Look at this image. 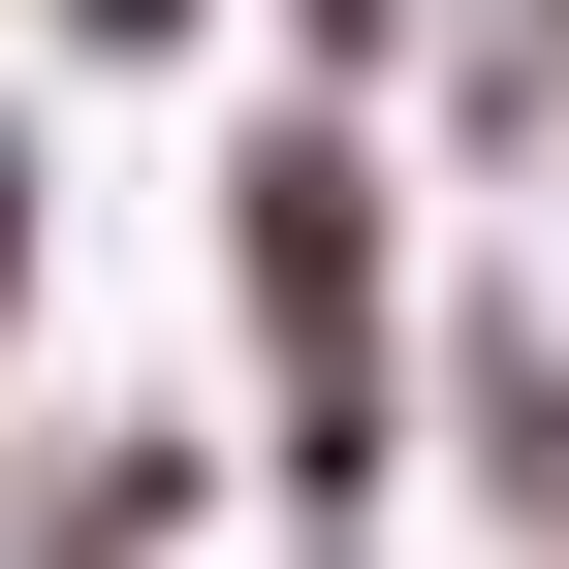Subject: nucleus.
I'll return each instance as SVG.
<instances>
[{
	"mask_svg": "<svg viewBox=\"0 0 569 569\" xmlns=\"http://www.w3.org/2000/svg\"><path fill=\"white\" fill-rule=\"evenodd\" d=\"M222 317H253V507L284 538H380L411 507V222H380V127H348V63L284 127H222Z\"/></svg>",
	"mask_w": 569,
	"mask_h": 569,
	"instance_id": "1",
	"label": "nucleus"
},
{
	"mask_svg": "<svg viewBox=\"0 0 569 569\" xmlns=\"http://www.w3.org/2000/svg\"><path fill=\"white\" fill-rule=\"evenodd\" d=\"M443 411H475V507L569 538V317H475V348H443Z\"/></svg>",
	"mask_w": 569,
	"mask_h": 569,
	"instance_id": "2",
	"label": "nucleus"
},
{
	"mask_svg": "<svg viewBox=\"0 0 569 569\" xmlns=\"http://www.w3.org/2000/svg\"><path fill=\"white\" fill-rule=\"evenodd\" d=\"M0 538H222V443H159V411H127V443H32Z\"/></svg>",
	"mask_w": 569,
	"mask_h": 569,
	"instance_id": "3",
	"label": "nucleus"
},
{
	"mask_svg": "<svg viewBox=\"0 0 569 569\" xmlns=\"http://www.w3.org/2000/svg\"><path fill=\"white\" fill-rule=\"evenodd\" d=\"M443 159H475V190H538V159H569V0H475V63H443Z\"/></svg>",
	"mask_w": 569,
	"mask_h": 569,
	"instance_id": "4",
	"label": "nucleus"
},
{
	"mask_svg": "<svg viewBox=\"0 0 569 569\" xmlns=\"http://www.w3.org/2000/svg\"><path fill=\"white\" fill-rule=\"evenodd\" d=\"M63 63H127V96H159V63H222V0H32Z\"/></svg>",
	"mask_w": 569,
	"mask_h": 569,
	"instance_id": "5",
	"label": "nucleus"
},
{
	"mask_svg": "<svg viewBox=\"0 0 569 569\" xmlns=\"http://www.w3.org/2000/svg\"><path fill=\"white\" fill-rule=\"evenodd\" d=\"M411 32H443V0H284V63H348V96H380Z\"/></svg>",
	"mask_w": 569,
	"mask_h": 569,
	"instance_id": "6",
	"label": "nucleus"
},
{
	"mask_svg": "<svg viewBox=\"0 0 569 569\" xmlns=\"http://www.w3.org/2000/svg\"><path fill=\"white\" fill-rule=\"evenodd\" d=\"M32 222H63V190H32V159H0V348H32Z\"/></svg>",
	"mask_w": 569,
	"mask_h": 569,
	"instance_id": "7",
	"label": "nucleus"
}]
</instances>
